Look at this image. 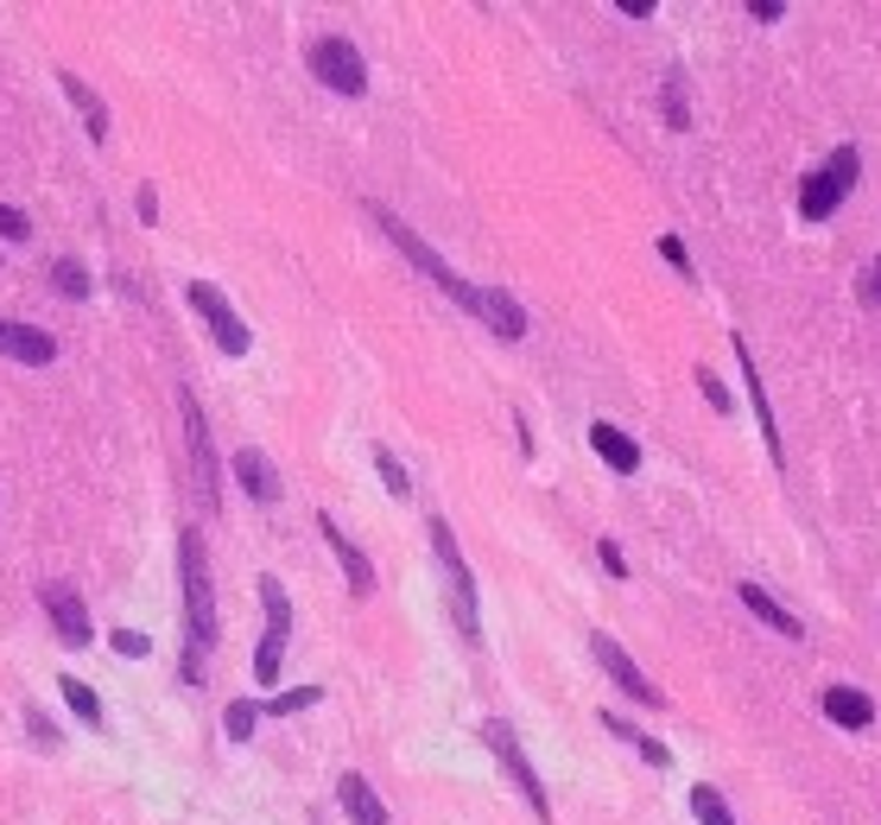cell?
<instances>
[{
  "label": "cell",
  "instance_id": "cell-1",
  "mask_svg": "<svg viewBox=\"0 0 881 825\" xmlns=\"http://www.w3.org/2000/svg\"><path fill=\"white\" fill-rule=\"evenodd\" d=\"M368 216H375V223H380V235H387V242H394V248H400V255L412 260V267H419V274H426L431 286H438V292H451V299H456L463 311H476V306H482V286H470L463 274H451V260L438 255V248H426V242H419V235L406 229V223L394 216V210L368 204Z\"/></svg>",
  "mask_w": 881,
  "mask_h": 825
},
{
  "label": "cell",
  "instance_id": "cell-2",
  "mask_svg": "<svg viewBox=\"0 0 881 825\" xmlns=\"http://www.w3.org/2000/svg\"><path fill=\"white\" fill-rule=\"evenodd\" d=\"M857 172H862V153L857 147H837L818 172H806V184H799V216L806 223H831L837 210H844V197L857 191Z\"/></svg>",
  "mask_w": 881,
  "mask_h": 825
},
{
  "label": "cell",
  "instance_id": "cell-3",
  "mask_svg": "<svg viewBox=\"0 0 881 825\" xmlns=\"http://www.w3.org/2000/svg\"><path fill=\"white\" fill-rule=\"evenodd\" d=\"M431 527V553H438V566H444V597H451V617H456V635L476 647L482 642V617H476V578L463 566V553H456V534L444 521H426Z\"/></svg>",
  "mask_w": 881,
  "mask_h": 825
},
{
  "label": "cell",
  "instance_id": "cell-4",
  "mask_svg": "<svg viewBox=\"0 0 881 825\" xmlns=\"http://www.w3.org/2000/svg\"><path fill=\"white\" fill-rule=\"evenodd\" d=\"M178 566H184V617H191V647L216 642V591H209V559H203L197 534L178 540Z\"/></svg>",
  "mask_w": 881,
  "mask_h": 825
},
{
  "label": "cell",
  "instance_id": "cell-5",
  "mask_svg": "<svg viewBox=\"0 0 881 825\" xmlns=\"http://www.w3.org/2000/svg\"><path fill=\"white\" fill-rule=\"evenodd\" d=\"M260 603H267V629H260V647H254V679L273 686L279 661H286V642H292V597L279 578H260Z\"/></svg>",
  "mask_w": 881,
  "mask_h": 825
},
{
  "label": "cell",
  "instance_id": "cell-6",
  "mask_svg": "<svg viewBox=\"0 0 881 825\" xmlns=\"http://www.w3.org/2000/svg\"><path fill=\"white\" fill-rule=\"evenodd\" d=\"M311 77L324 89H336V96H362L368 89V64H362V52L350 39H318L311 45Z\"/></svg>",
  "mask_w": 881,
  "mask_h": 825
},
{
  "label": "cell",
  "instance_id": "cell-7",
  "mask_svg": "<svg viewBox=\"0 0 881 825\" xmlns=\"http://www.w3.org/2000/svg\"><path fill=\"white\" fill-rule=\"evenodd\" d=\"M184 299H191V311L209 324V336H216V350H223V356H248L254 336H248V324L235 318V306H228L216 286H209V280H191V292H184Z\"/></svg>",
  "mask_w": 881,
  "mask_h": 825
},
{
  "label": "cell",
  "instance_id": "cell-8",
  "mask_svg": "<svg viewBox=\"0 0 881 825\" xmlns=\"http://www.w3.org/2000/svg\"><path fill=\"white\" fill-rule=\"evenodd\" d=\"M482 743H488L495 756H502L507 781H514V788L527 794V806H533V813H539V819H552V800H546V788H539V774H533V762L520 756V743H514V730H507L502 718H488V724H482Z\"/></svg>",
  "mask_w": 881,
  "mask_h": 825
},
{
  "label": "cell",
  "instance_id": "cell-9",
  "mask_svg": "<svg viewBox=\"0 0 881 825\" xmlns=\"http://www.w3.org/2000/svg\"><path fill=\"white\" fill-rule=\"evenodd\" d=\"M178 407H184V426H191V458H197L203 502L216 508V502H223V464H216V444H209V419H203V407H197V394H191V387L178 394Z\"/></svg>",
  "mask_w": 881,
  "mask_h": 825
},
{
  "label": "cell",
  "instance_id": "cell-10",
  "mask_svg": "<svg viewBox=\"0 0 881 825\" xmlns=\"http://www.w3.org/2000/svg\"><path fill=\"white\" fill-rule=\"evenodd\" d=\"M45 617H51V629H57V642L64 647H89V635H96V622H89V603L71 591V585H45Z\"/></svg>",
  "mask_w": 881,
  "mask_h": 825
},
{
  "label": "cell",
  "instance_id": "cell-11",
  "mask_svg": "<svg viewBox=\"0 0 881 825\" xmlns=\"http://www.w3.org/2000/svg\"><path fill=\"white\" fill-rule=\"evenodd\" d=\"M590 654L603 661V673H609V679H615V686H622L628 698H641V705H666V693H659L654 679H647V673H641V667L628 661V654H622V642H609L603 629L590 635Z\"/></svg>",
  "mask_w": 881,
  "mask_h": 825
},
{
  "label": "cell",
  "instance_id": "cell-12",
  "mask_svg": "<svg viewBox=\"0 0 881 825\" xmlns=\"http://www.w3.org/2000/svg\"><path fill=\"white\" fill-rule=\"evenodd\" d=\"M0 356L25 362V368H45V362H57V343H51V331H39V324L0 318Z\"/></svg>",
  "mask_w": 881,
  "mask_h": 825
},
{
  "label": "cell",
  "instance_id": "cell-13",
  "mask_svg": "<svg viewBox=\"0 0 881 825\" xmlns=\"http://www.w3.org/2000/svg\"><path fill=\"white\" fill-rule=\"evenodd\" d=\"M318 534H324L330 553L343 559V578H350V591H355V597H368V591H375V566H368V553H362V546H355V540H350V534H343V527H336L330 515H318Z\"/></svg>",
  "mask_w": 881,
  "mask_h": 825
},
{
  "label": "cell",
  "instance_id": "cell-14",
  "mask_svg": "<svg viewBox=\"0 0 881 825\" xmlns=\"http://www.w3.org/2000/svg\"><path fill=\"white\" fill-rule=\"evenodd\" d=\"M735 362H742V382H749V400H755V419H761V439H767V458H774V464H786L781 419H774V407H767V382L755 375V356H749V343H742V336H735Z\"/></svg>",
  "mask_w": 881,
  "mask_h": 825
},
{
  "label": "cell",
  "instance_id": "cell-15",
  "mask_svg": "<svg viewBox=\"0 0 881 825\" xmlns=\"http://www.w3.org/2000/svg\"><path fill=\"white\" fill-rule=\"evenodd\" d=\"M825 718L837 724V730H869L875 724V698L869 693H857V686H825Z\"/></svg>",
  "mask_w": 881,
  "mask_h": 825
},
{
  "label": "cell",
  "instance_id": "cell-16",
  "mask_svg": "<svg viewBox=\"0 0 881 825\" xmlns=\"http://www.w3.org/2000/svg\"><path fill=\"white\" fill-rule=\"evenodd\" d=\"M476 318H482L495 336H507V343H520V336H527V311H520V299H507L502 286H482Z\"/></svg>",
  "mask_w": 881,
  "mask_h": 825
},
{
  "label": "cell",
  "instance_id": "cell-17",
  "mask_svg": "<svg viewBox=\"0 0 881 825\" xmlns=\"http://www.w3.org/2000/svg\"><path fill=\"white\" fill-rule=\"evenodd\" d=\"M590 444H597V458H603L609 470H622V476H634V470H641V444H634L622 426L597 419V426H590Z\"/></svg>",
  "mask_w": 881,
  "mask_h": 825
},
{
  "label": "cell",
  "instance_id": "cell-18",
  "mask_svg": "<svg viewBox=\"0 0 881 825\" xmlns=\"http://www.w3.org/2000/svg\"><path fill=\"white\" fill-rule=\"evenodd\" d=\"M336 800H343V813H350L355 825H387V806H380V794L368 788V774H343V781H336Z\"/></svg>",
  "mask_w": 881,
  "mask_h": 825
},
{
  "label": "cell",
  "instance_id": "cell-19",
  "mask_svg": "<svg viewBox=\"0 0 881 825\" xmlns=\"http://www.w3.org/2000/svg\"><path fill=\"white\" fill-rule=\"evenodd\" d=\"M57 89L71 96V108L83 115V128L96 133V140H108V103H101L96 89H89V83L76 77V71H57Z\"/></svg>",
  "mask_w": 881,
  "mask_h": 825
},
{
  "label": "cell",
  "instance_id": "cell-20",
  "mask_svg": "<svg viewBox=\"0 0 881 825\" xmlns=\"http://www.w3.org/2000/svg\"><path fill=\"white\" fill-rule=\"evenodd\" d=\"M735 597H742V603H749V610H755L767 629H781L786 642H799V635H806V629H799V617H793V610H781V603L761 591V585H749V578H742V585H735Z\"/></svg>",
  "mask_w": 881,
  "mask_h": 825
},
{
  "label": "cell",
  "instance_id": "cell-21",
  "mask_svg": "<svg viewBox=\"0 0 881 825\" xmlns=\"http://www.w3.org/2000/svg\"><path fill=\"white\" fill-rule=\"evenodd\" d=\"M235 476H241V490L254 495V502H279V476H273V464L260 458V451H235Z\"/></svg>",
  "mask_w": 881,
  "mask_h": 825
},
{
  "label": "cell",
  "instance_id": "cell-22",
  "mask_svg": "<svg viewBox=\"0 0 881 825\" xmlns=\"http://www.w3.org/2000/svg\"><path fill=\"white\" fill-rule=\"evenodd\" d=\"M603 730H609V737H622V743H634L641 756H647V762H654V769H666V762H673V749L659 743V737L634 730V724H628V718H615V711H603Z\"/></svg>",
  "mask_w": 881,
  "mask_h": 825
},
{
  "label": "cell",
  "instance_id": "cell-23",
  "mask_svg": "<svg viewBox=\"0 0 881 825\" xmlns=\"http://www.w3.org/2000/svg\"><path fill=\"white\" fill-rule=\"evenodd\" d=\"M51 286H57V292H64V299H89V267H83V260H51Z\"/></svg>",
  "mask_w": 881,
  "mask_h": 825
},
{
  "label": "cell",
  "instance_id": "cell-24",
  "mask_svg": "<svg viewBox=\"0 0 881 825\" xmlns=\"http://www.w3.org/2000/svg\"><path fill=\"white\" fill-rule=\"evenodd\" d=\"M260 718H267V705H254V698H235V705L223 711V730L235 737V743H248V737H254V724H260Z\"/></svg>",
  "mask_w": 881,
  "mask_h": 825
},
{
  "label": "cell",
  "instance_id": "cell-25",
  "mask_svg": "<svg viewBox=\"0 0 881 825\" xmlns=\"http://www.w3.org/2000/svg\"><path fill=\"white\" fill-rule=\"evenodd\" d=\"M57 693H64V705H71L76 718H83V724H96V730H101V698L89 693L83 679H57Z\"/></svg>",
  "mask_w": 881,
  "mask_h": 825
},
{
  "label": "cell",
  "instance_id": "cell-26",
  "mask_svg": "<svg viewBox=\"0 0 881 825\" xmlns=\"http://www.w3.org/2000/svg\"><path fill=\"white\" fill-rule=\"evenodd\" d=\"M318 698H324V686H292V693L267 698V711H273V718H299V711H311Z\"/></svg>",
  "mask_w": 881,
  "mask_h": 825
},
{
  "label": "cell",
  "instance_id": "cell-27",
  "mask_svg": "<svg viewBox=\"0 0 881 825\" xmlns=\"http://www.w3.org/2000/svg\"><path fill=\"white\" fill-rule=\"evenodd\" d=\"M375 470H380V483H387V495H412V476H406V464L387 444H375Z\"/></svg>",
  "mask_w": 881,
  "mask_h": 825
},
{
  "label": "cell",
  "instance_id": "cell-28",
  "mask_svg": "<svg viewBox=\"0 0 881 825\" xmlns=\"http://www.w3.org/2000/svg\"><path fill=\"white\" fill-rule=\"evenodd\" d=\"M691 813H698V825H735L717 788H691Z\"/></svg>",
  "mask_w": 881,
  "mask_h": 825
},
{
  "label": "cell",
  "instance_id": "cell-29",
  "mask_svg": "<svg viewBox=\"0 0 881 825\" xmlns=\"http://www.w3.org/2000/svg\"><path fill=\"white\" fill-rule=\"evenodd\" d=\"M659 103H666V128H691V108H685V83H679V71L666 77V89H659Z\"/></svg>",
  "mask_w": 881,
  "mask_h": 825
},
{
  "label": "cell",
  "instance_id": "cell-30",
  "mask_svg": "<svg viewBox=\"0 0 881 825\" xmlns=\"http://www.w3.org/2000/svg\"><path fill=\"white\" fill-rule=\"evenodd\" d=\"M857 299H862L869 311H881V260H869V267L857 274Z\"/></svg>",
  "mask_w": 881,
  "mask_h": 825
},
{
  "label": "cell",
  "instance_id": "cell-31",
  "mask_svg": "<svg viewBox=\"0 0 881 825\" xmlns=\"http://www.w3.org/2000/svg\"><path fill=\"white\" fill-rule=\"evenodd\" d=\"M25 235H32V216L13 210V204H0V242H25Z\"/></svg>",
  "mask_w": 881,
  "mask_h": 825
},
{
  "label": "cell",
  "instance_id": "cell-32",
  "mask_svg": "<svg viewBox=\"0 0 881 825\" xmlns=\"http://www.w3.org/2000/svg\"><path fill=\"white\" fill-rule=\"evenodd\" d=\"M659 255H666L673 267H679V280H698V274H691V255H685V242H679V235H659Z\"/></svg>",
  "mask_w": 881,
  "mask_h": 825
},
{
  "label": "cell",
  "instance_id": "cell-33",
  "mask_svg": "<svg viewBox=\"0 0 881 825\" xmlns=\"http://www.w3.org/2000/svg\"><path fill=\"white\" fill-rule=\"evenodd\" d=\"M108 642H115V654H127V661H140V654H147V635H140V629H115V635H108Z\"/></svg>",
  "mask_w": 881,
  "mask_h": 825
},
{
  "label": "cell",
  "instance_id": "cell-34",
  "mask_svg": "<svg viewBox=\"0 0 881 825\" xmlns=\"http://www.w3.org/2000/svg\"><path fill=\"white\" fill-rule=\"evenodd\" d=\"M698 387H705V400H710V407H717V413H730V387L717 382L710 368H698Z\"/></svg>",
  "mask_w": 881,
  "mask_h": 825
},
{
  "label": "cell",
  "instance_id": "cell-35",
  "mask_svg": "<svg viewBox=\"0 0 881 825\" xmlns=\"http://www.w3.org/2000/svg\"><path fill=\"white\" fill-rule=\"evenodd\" d=\"M597 553H603V571H609V578H628V559H622V546H615V540H603Z\"/></svg>",
  "mask_w": 881,
  "mask_h": 825
},
{
  "label": "cell",
  "instance_id": "cell-36",
  "mask_svg": "<svg viewBox=\"0 0 881 825\" xmlns=\"http://www.w3.org/2000/svg\"><path fill=\"white\" fill-rule=\"evenodd\" d=\"M133 204H140V216H147V223H159V191H152V184H140V197H133Z\"/></svg>",
  "mask_w": 881,
  "mask_h": 825
}]
</instances>
